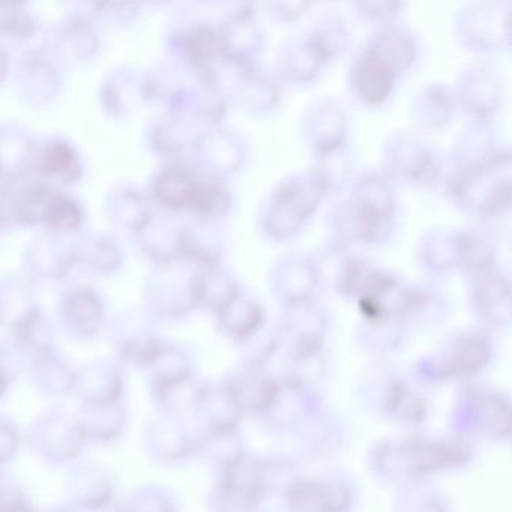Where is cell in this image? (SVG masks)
<instances>
[{
  "label": "cell",
  "mask_w": 512,
  "mask_h": 512,
  "mask_svg": "<svg viewBox=\"0 0 512 512\" xmlns=\"http://www.w3.org/2000/svg\"><path fill=\"white\" fill-rule=\"evenodd\" d=\"M14 349L25 367L35 359L55 352L53 334L46 320L32 313L17 323L14 326Z\"/></svg>",
  "instance_id": "35"
},
{
  "label": "cell",
  "mask_w": 512,
  "mask_h": 512,
  "mask_svg": "<svg viewBox=\"0 0 512 512\" xmlns=\"http://www.w3.org/2000/svg\"><path fill=\"white\" fill-rule=\"evenodd\" d=\"M406 328L398 320L397 316L388 319L376 320V322H365L362 320L358 329V337L364 346L377 352H388L394 350L403 340Z\"/></svg>",
  "instance_id": "39"
},
{
  "label": "cell",
  "mask_w": 512,
  "mask_h": 512,
  "mask_svg": "<svg viewBox=\"0 0 512 512\" xmlns=\"http://www.w3.org/2000/svg\"><path fill=\"white\" fill-rule=\"evenodd\" d=\"M350 7L362 20L374 23L376 28H379V26L398 22L403 4L400 2H353Z\"/></svg>",
  "instance_id": "40"
},
{
  "label": "cell",
  "mask_w": 512,
  "mask_h": 512,
  "mask_svg": "<svg viewBox=\"0 0 512 512\" xmlns=\"http://www.w3.org/2000/svg\"><path fill=\"white\" fill-rule=\"evenodd\" d=\"M328 196V187L313 166L289 173L260 202L257 227L269 241H289L307 226Z\"/></svg>",
  "instance_id": "2"
},
{
  "label": "cell",
  "mask_w": 512,
  "mask_h": 512,
  "mask_svg": "<svg viewBox=\"0 0 512 512\" xmlns=\"http://www.w3.org/2000/svg\"><path fill=\"white\" fill-rule=\"evenodd\" d=\"M326 316L316 301L284 307L275 329L278 349L284 347L290 362L322 352L325 340Z\"/></svg>",
  "instance_id": "15"
},
{
  "label": "cell",
  "mask_w": 512,
  "mask_h": 512,
  "mask_svg": "<svg viewBox=\"0 0 512 512\" xmlns=\"http://www.w3.org/2000/svg\"><path fill=\"white\" fill-rule=\"evenodd\" d=\"M0 512H38L37 509L32 506L29 497L26 499L19 500V502L11 503L7 508L2 509Z\"/></svg>",
  "instance_id": "44"
},
{
  "label": "cell",
  "mask_w": 512,
  "mask_h": 512,
  "mask_svg": "<svg viewBox=\"0 0 512 512\" xmlns=\"http://www.w3.org/2000/svg\"><path fill=\"white\" fill-rule=\"evenodd\" d=\"M182 254L199 268L221 265L226 254V236L220 223L197 220L196 226L182 230Z\"/></svg>",
  "instance_id": "32"
},
{
  "label": "cell",
  "mask_w": 512,
  "mask_h": 512,
  "mask_svg": "<svg viewBox=\"0 0 512 512\" xmlns=\"http://www.w3.org/2000/svg\"><path fill=\"white\" fill-rule=\"evenodd\" d=\"M238 278L223 268V265L211 266V268L197 269V299L199 307H206L214 311L223 310L239 292Z\"/></svg>",
  "instance_id": "34"
},
{
  "label": "cell",
  "mask_w": 512,
  "mask_h": 512,
  "mask_svg": "<svg viewBox=\"0 0 512 512\" xmlns=\"http://www.w3.org/2000/svg\"><path fill=\"white\" fill-rule=\"evenodd\" d=\"M397 214V184L383 170H361L329 211L331 239L350 248L383 244L394 233Z\"/></svg>",
  "instance_id": "1"
},
{
  "label": "cell",
  "mask_w": 512,
  "mask_h": 512,
  "mask_svg": "<svg viewBox=\"0 0 512 512\" xmlns=\"http://www.w3.org/2000/svg\"><path fill=\"white\" fill-rule=\"evenodd\" d=\"M268 281L283 307L316 301L322 286L314 257L298 251H287L278 256L269 268Z\"/></svg>",
  "instance_id": "16"
},
{
  "label": "cell",
  "mask_w": 512,
  "mask_h": 512,
  "mask_svg": "<svg viewBox=\"0 0 512 512\" xmlns=\"http://www.w3.org/2000/svg\"><path fill=\"white\" fill-rule=\"evenodd\" d=\"M299 131L314 160L328 157L349 145V112L338 98L319 95L305 107Z\"/></svg>",
  "instance_id": "12"
},
{
  "label": "cell",
  "mask_w": 512,
  "mask_h": 512,
  "mask_svg": "<svg viewBox=\"0 0 512 512\" xmlns=\"http://www.w3.org/2000/svg\"><path fill=\"white\" fill-rule=\"evenodd\" d=\"M511 161V148L493 121H467L451 146L446 167L473 169Z\"/></svg>",
  "instance_id": "14"
},
{
  "label": "cell",
  "mask_w": 512,
  "mask_h": 512,
  "mask_svg": "<svg viewBox=\"0 0 512 512\" xmlns=\"http://www.w3.org/2000/svg\"><path fill=\"white\" fill-rule=\"evenodd\" d=\"M224 64L247 68L259 65L265 52L266 32L257 19L256 5L250 2H230L223 5L220 20Z\"/></svg>",
  "instance_id": "11"
},
{
  "label": "cell",
  "mask_w": 512,
  "mask_h": 512,
  "mask_svg": "<svg viewBox=\"0 0 512 512\" xmlns=\"http://www.w3.org/2000/svg\"><path fill=\"white\" fill-rule=\"evenodd\" d=\"M266 16L278 23L299 22L310 11V2L304 0H269L262 4Z\"/></svg>",
  "instance_id": "42"
},
{
  "label": "cell",
  "mask_w": 512,
  "mask_h": 512,
  "mask_svg": "<svg viewBox=\"0 0 512 512\" xmlns=\"http://www.w3.org/2000/svg\"><path fill=\"white\" fill-rule=\"evenodd\" d=\"M404 73L371 40L356 49L349 68V88L365 107L383 106L394 95Z\"/></svg>",
  "instance_id": "9"
},
{
  "label": "cell",
  "mask_w": 512,
  "mask_h": 512,
  "mask_svg": "<svg viewBox=\"0 0 512 512\" xmlns=\"http://www.w3.org/2000/svg\"><path fill=\"white\" fill-rule=\"evenodd\" d=\"M392 308L406 331L437 328L445 322L449 311L442 290L424 281L401 283L395 292Z\"/></svg>",
  "instance_id": "20"
},
{
  "label": "cell",
  "mask_w": 512,
  "mask_h": 512,
  "mask_svg": "<svg viewBox=\"0 0 512 512\" xmlns=\"http://www.w3.org/2000/svg\"><path fill=\"white\" fill-rule=\"evenodd\" d=\"M103 320V307L98 299L92 296H77L68 302L64 310L65 326L80 340H92L97 337Z\"/></svg>",
  "instance_id": "37"
},
{
  "label": "cell",
  "mask_w": 512,
  "mask_h": 512,
  "mask_svg": "<svg viewBox=\"0 0 512 512\" xmlns=\"http://www.w3.org/2000/svg\"><path fill=\"white\" fill-rule=\"evenodd\" d=\"M461 232V271L472 277L496 265V247L490 232L482 223L460 227Z\"/></svg>",
  "instance_id": "36"
},
{
  "label": "cell",
  "mask_w": 512,
  "mask_h": 512,
  "mask_svg": "<svg viewBox=\"0 0 512 512\" xmlns=\"http://www.w3.org/2000/svg\"><path fill=\"white\" fill-rule=\"evenodd\" d=\"M290 512H346L352 494L344 482L295 481L286 493Z\"/></svg>",
  "instance_id": "27"
},
{
  "label": "cell",
  "mask_w": 512,
  "mask_h": 512,
  "mask_svg": "<svg viewBox=\"0 0 512 512\" xmlns=\"http://www.w3.org/2000/svg\"><path fill=\"white\" fill-rule=\"evenodd\" d=\"M467 296L473 314L485 328L502 329L511 322V281L499 266L469 277Z\"/></svg>",
  "instance_id": "18"
},
{
  "label": "cell",
  "mask_w": 512,
  "mask_h": 512,
  "mask_svg": "<svg viewBox=\"0 0 512 512\" xmlns=\"http://www.w3.org/2000/svg\"><path fill=\"white\" fill-rule=\"evenodd\" d=\"M269 490L268 466L242 457L221 470L212 508L221 512L245 511L257 505Z\"/></svg>",
  "instance_id": "13"
},
{
  "label": "cell",
  "mask_w": 512,
  "mask_h": 512,
  "mask_svg": "<svg viewBox=\"0 0 512 512\" xmlns=\"http://www.w3.org/2000/svg\"><path fill=\"white\" fill-rule=\"evenodd\" d=\"M457 109L469 121H493L505 98L502 71L487 58H476L463 65L452 85Z\"/></svg>",
  "instance_id": "8"
},
{
  "label": "cell",
  "mask_w": 512,
  "mask_h": 512,
  "mask_svg": "<svg viewBox=\"0 0 512 512\" xmlns=\"http://www.w3.org/2000/svg\"><path fill=\"white\" fill-rule=\"evenodd\" d=\"M29 380L41 397L64 400L74 395L76 373L64 358L53 352L26 365Z\"/></svg>",
  "instance_id": "31"
},
{
  "label": "cell",
  "mask_w": 512,
  "mask_h": 512,
  "mask_svg": "<svg viewBox=\"0 0 512 512\" xmlns=\"http://www.w3.org/2000/svg\"><path fill=\"white\" fill-rule=\"evenodd\" d=\"M457 110L454 91L448 83H424L410 98L409 115L413 128L425 134L445 128Z\"/></svg>",
  "instance_id": "26"
},
{
  "label": "cell",
  "mask_w": 512,
  "mask_h": 512,
  "mask_svg": "<svg viewBox=\"0 0 512 512\" xmlns=\"http://www.w3.org/2000/svg\"><path fill=\"white\" fill-rule=\"evenodd\" d=\"M16 353L0 347V401L10 394L17 376H19V367L22 364Z\"/></svg>",
  "instance_id": "43"
},
{
  "label": "cell",
  "mask_w": 512,
  "mask_h": 512,
  "mask_svg": "<svg viewBox=\"0 0 512 512\" xmlns=\"http://www.w3.org/2000/svg\"><path fill=\"white\" fill-rule=\"evenodd\" d=\"M304 31L316 41L328 64L337 61L352 46V26L338 11L317 14Z\"/></svg>",
  "instance_id": "33"
},
{
  "label": "cell",
  "mask_w": 512,
  "mask_h": 512,
  "mask_svg": "<svg viewBox=\"0 0 512 512\" xmlns=\"http://www.w3.org/2000/svg\"><path fill=\"white\" fill-rule=\"evenodd\" d=\"M106 512H124V509L121 508V505H119V502L113 503L112 506H110L109 509H107Z\"/></svg>",
  "instance_id": "46"
},
{
  "label": "cell",
  "mask_w": 512,
  "mask_h": 512,
  "mask_svg": "<svg viewBox=\"0 0 512 512\" xmlns=\"http://www.w3.org/2000/svg\"><path fill=\"white\" fill-rule=\"evenodd\" d=\"M220 22L197 20L179 34L178 46L187 64L197 76L217 74L224 64Z\"/></svg>",
  "instance_id": "25"
},
{
  "label": "cell",
  "mask_w": 512,
  "mask_h": 512,
  "mask_svg": "<svg viewBox=\"0 0 512 512\" xmlns=\"http://www.w3.org/2000/svg\"><path fill=\"white\" fill-rule=\"evenodd\" d=\"M194 151L203 170L221 178L241 172L250 157L247 137L224 124L206 128Z\"/></svg>",
  "instance_id": "21"
},
{
  "label": "cell",
  "mask_w": 512,
  "mask_h": 512,
  "mask_svg": "<svg viewBox=\"0 0 512 512\" xmlns=\"http://www.w3.org/2000/svg\"><path fill=\"white\" fill-rule=\"evenodd\" d=\"M127 376L118 359H98L76 373L74 397L80 404H106L125 401Z\"/></svg>",
  "instance_id": "22"
},
{
  "label": "cell",
  "mask_w": 512,
  "mask_h": 512,
  "mask_svg": "<svg viewBox=\"0 0 512 512\" xmlns=\"http://www.w3.org/2000/svg\"><path fill=\"white\" fill-rule=\"evenodd\" d=\"M383 172L395 184L437 187L446 172V160L427 134L416 128L392 131L382 148Z\"/></svg>",
  "instance_id": "5"
},
{
  "label": "cell",
  "mask_w": 512,
  "mask_h": 512,
  "mask_svg": "<svg viewBox=\"0 0 512 512\" xmlns=\"http://www.w3.org/2000/svg\"><path fill=\"white\" fill-rule=\"evenodd\" d=\"M23 440L38 460L52 467L79 463L88 448L76 412L59 404L35 416L23 433Z\"/></svg>",
  "instance_id": "7"
},
{
  "label": "cell",
  "mask_w": 512,
  "mask_h": 512,
  "mask_svg": "<svg viewBox=\"0 0 512 512\" xmlns=\"http://www.w3.org/2000/svg\"><path fill=\"white\" fill-rule=\"evenodd\" d=\"M158 197L176 211H187L200 221L221 223L233 206L226 179L185 164L167 167L157 185Z\"/></svg>",
  "instance_id": "3"
},
{
  "label": "cell",
  "mask_w": 512,
  "mask_h": 512,
  "mask_svg": "<svg viewBox=\"0 0 512 512\" xmlns=\"http://www.w3.org/2000/svg\"><path fill=\"white\" fill-rule=\"evenodd\" d=\"M326 65L322 50L305 31L290 35L278 50V79L292 85H310Z\"/></svg>",
  "instance_id": "23"
},
{
  "label": "cell",
  "mask_w": 512,
  "mask_h": 512,
  "mask_svg": "<svg viewBox=\"0 0 512 512\" xmlns=\"http://www.w3.org/2000/svg\"><path fill=\"white\" fill-rule=\"evenodd\" d=\"M23 431L10 416L0 415V467L7 466L19 454Z\"/></svg>",
  "instance_id": "41"
},
{
  "label": "cell",
  "mask_w": 512,
  "mask_h": 512,
  "mask_svg": "<svg viewBox=\"0 0 512 512\" xmlns=\"http://www.w3.org/2000/svg\"><path fill=\"white\" fill-rule=\"evenodd\" d=\"M46 512H76L68 505L53 506V508L47 509Z\"/></svg>",
  "instance_id": "45"
},
{
  "label": "cell",
  "mask_w": 512,
  "mask_h": 512,
  "mask_svg": "<svg viewBox=\"0 0 512 512\" xmlns=\"http://www.w3.org/2000/svg\"><path fill=\"white\" fill-rule=\"evenodd\" d=\"M217 77L226 89L230 106H235L245 115L265 118L280 106L283 98L281 80L259 65L239 68L223 64Z\"/></svg>",
  "instance_id": "10"
},
{
  "label": "cell",
  "mask_w": 512,
  "mask_h": 512,
  "mask_svg": "<svg viewBox=\"0 0 512 512\" xmlns=\"http://www.w3.org/2000/svg\"><path fill=\"white\" fill-rule=\"evenodd\" d=\"M415 262L425 274L440 277L461 266V232L458 227L434 226L415 244Z\"/></svg>",
  "instance_id": "24"
},
{
  "label": "cell",
  "mask_w": 512,
  "mask_h": 512,
  "mask_svg": "<svg viewBox=\"0 0 512 512\" xmlns=\"http://www.w3.org/2000/svg\"><path fill=\"white\" fill-rule=\"evenodd\" d=\"M490 359V343L479 332H460L446 340L440 350L439 373L448 376H466L484 368Z\"/></svg>",
  "instance_id": "29"
},
{
  "label": "cell",
  "mask_w": 512,
  "mask_h": 512,
  "mask_svg": "<svg viewBox=\"0 0 512 512\" xmlns=\"http://www.w3.org/2000/svg\"><path fill=\"white\" fill-rule=\"evenodd\" d=\"M124 512H178L175 497L158 484H145L118 500Z\"/></svg>",
  "instance_id": "38"
},
{
  "label": "cell",
  "mask_w": 512,
  "mask_h": 512,
  "mask_svg": "<svg viewBox=\"0 0 512 512\" xmlns=\"http://www.w3.org/2000/svg\"><path fill=\"white\" fill-rule=\"evenodd\" d=\"M215 316L221 332L238 343H245L263 331L266 320L262 302L244 289Z\"/></svg>",
  "instance_id": "30"
},
{
  "label": "cell",
  "mask_w": 512,
  "mask_h": 512,
  "mask_svg": "<svg viewBox=\"0 0 512 512\" xmlns=\"http://www.w3.org/2000/svg\"><path fill=\"white\" fill-rule=\"evenodd\" d=\"M511 0H470L452 16V31L461 46L485 58L511 47Z\"/></svg>",
  "instance_id": "6"
},
{
  "label": "cell",
  "mask_w": 512,
  "mask_h": 512,
  "mask_svg": "<svg viewBox=\"0 0 512 512\" xmlns=\"http://www.w3.org/2000/svg\"><path fill=\"white\" fill-rule=\"evenodd\" d=\"M77 422L88 445L109 446L124 436L128 424L125 401L106 404H80L76 410Z\"/></svg>",
  "instance_id": "28"
},
{
  "label": "cell",
  "mask_w": 512,
  "mask_h": 512,
  "mask_svg": "<svg viewBox=\"0 0 512 512\" xmlns=\"http://www.w3.org/2000/svg\"><path fill=\"white\" fill-rule=\"evenodd\" d=\"M196 437L185 427L184 419L158 413L142 430V449L146 457L161 466H176L194 454Z\"/></svg>",
  "instance_id": "19"
},
{
  "label": "cell",
  "mask_w": 512,
  "mask_h": 512,
  "mask_svg": "<svg viewBox=\"0 0 512 512\" xmlns=\"http://www.w3.org/2000/svg\"><path fill=\"white\" fill-rule=\"evenodd\" d=\"M118 482L109 467L76 463L65 479L67 503L76 512H106L116 502Z\"/></svg>",
  "instance_id": "17"
},
{
  "label": "cell",
  "mask_w": 512,
  "mask_h": 512,
  "mask_svg": "<svg viewBox=\"0 0 512 512\" xmlns=\"http://www.w3.org/2000/svg\"><path fill=\"white\" fill-rule=\"evenodd\" d=\"M511 161L473 169H448L443 190L452 203L478 223L496 220L511 208Z\"/></svg>",
  "instance_id": "4"
}]
</instances>
